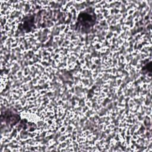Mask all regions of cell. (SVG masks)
I'll use <instances>...</instances> for the list:
<instances>
[{
    "instance_id": "6da1fadb",
    "label": "cell",
    "mask_w": 152,
    "mask_h": 152,
    "mask_svg": "<svg viewBox=\"0 0 152 152\" xmlns=\"http://www.w3.org/2000/svg\"><path fill=\"white\" fill-rule=\"evenodd\" d=\"M96 15L93 8L89 7L81 11L77 20L75 29L83 32H87L94 26Z\"/></svg>"
}]
</instances>
